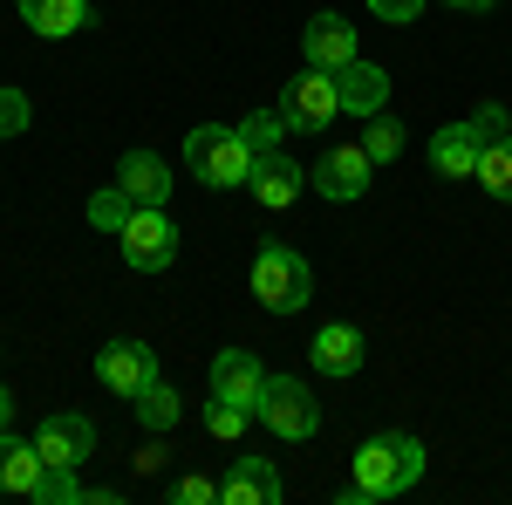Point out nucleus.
Segmentation results:
<instances>
[{
  "instance_id": "nucleus-1",
  "label": "nucleus",
  "mask_w": 512,
  "mask_h": 505,
  "mask_svg": "<svg viewBox=\"0 0 512 505\" xmlns=\"http://www.w3.org/2000/svg\"><path fill=\"white\" fill-rule=\"evenodd\" d=\"M417 478H424V444H417L410 430H376V437L349 458L342 499L349 505H383V499H403Z\"/></svg>"
},
{
  "instance_id": "nucleus-2",
  "label": "nucleus",
  "mask_w": 512,
  "mask_h": 505,
  "mask_svg": "<svg viewBox=\"0 0 512 505\" xmlns=\"http://www.w3.org/2000/svg\"><path fill=\"white\" fill-rule=\"evenodd\" d=\"M253 144L239 137L233 123H198L192 137H185V171H192L198 185H212V192H239L246 178H253Z\"/></svg>"
},
{
  "instance_id": "nucleus-3",
  "label": "nucleus",
  "mask_w": 512,
  "mask_h": 505,
  "mask_svg": "<svg viewBox=\"0 0 512 505\" xmlns=\"http://www.w3.org/2000/svg\"><path fill=\"white\" fill-rule=\"evenodd\" d=\"M253 294H260L267 314H301L315 301V267H308L287 239H267V246L253 253Z\"/></svg>"
},
{
  "instance_id": "nucleus-4",
  "label": "nucleus",
  "mask_w": 512,
  "mask_h": 505,
  "mask_svg": "<svg viewBox=\"0 0 512 505\" xmlns=\"http://www.w3.org/2000/svg\"><path fill=\"white\" fill-rule=\"evenodd\" d=\"M253 417L274 430V437L301 444V437H315V430H321V403H315V389L301 383V376H267V383H260V403H253Z\"/></svg>"
},
{
  "instance_id": "nucleus-5",
  "label": "nucleus",
  "mask_w": 512,
  "mask_h": 505,
  "mask_svg": "<svg viewBox=\"0 0 512 505\" xmlns=\"http://www.w3.org/2000/svg\"><path fill=\"white\" fill-rule=\"evenodd\" d=\"M117 246H123V260H130L137 273H164L171 260H178V226H171L164 205H137V212L123 219Z\"/></svg>"
},
{
  "instance_id": "nucleus-6",
  "label": "nucleus",
  "mask_w": 512,
  "mask_h": 505,
  "mask_svg": "<svg viewBox=\"0 0 512 505\" xmlns=\"http://www.w3.org/2000/svg\"><path fill=\"white\" fill-rule=\"evenodd\" d=\"M96 383L117 389L123 403H130V396H144V389L158 383V349H144V342H130V335L103 342V349H96Z\"/></svg>"
},
{
  "instance_id": "nucleus-7",
  "label": "nucleus",
  "mask_w": 512,
  "mask_h": 505,
  "mask_svg": "<svg viewBox=\"0 0 512 505\" xmlns=\"http://www.w3.org/2000/svg\"><path fill=\"white\" fill-rule=\"evenodd\" d=\"M35 451L48 471H82V458L96 451V424L76 417V410H48L35 424Z\"/></svg>"
},
{
  "instance_id": "nucleus-8",
  "label": "nucleus",
  "mask_w": 512,
  "mask_h": 505,
  "mask_svg": "<svg viewBox=\"0 0 512 505\" xmlns=\"http://www.w3.org/2000/svg\"><path fill=\"white\" fill-rule=\"evenodd\" d=\"M280 117H287V130H328V123L342 117L335 76H328V69H308V76H294L287 89H280Z\"/></svg>"
},
{
  "instance_id": "nucleus-9",
  "label": "nucleus",
  "mask_w": 512,
  "mask_h": 505,
  "mask_svg": "<svg viewBox=\"0 0 512 505\" xmlns=\"http://www.w3.org/2000/svg\"><path fill=\"white\" fill-rule=\"evenodd\" d=\"M478 130H485V144H478V185L499 205H512V117H506V103H485Z\"/></svg>"
},
{
  "instance_id": "nucleus-10",
  "label": "nucleus",
  "mask_w": 512,
  "mask_h": 505,
  "mask_svg": "<svg viewBox=\"0 0 512 505\" xmlns=\"http://www.w3.org/2000/svg\"><path fill=\"white\" fill-rule=\"evenodd\" d=\"M369 178H376V164H369V151H362V137H355V144H335V151H321L315 171H308V185H315L321 198H335V205L362 198V192H369Z\"/></svg>"
},
{
  "instance_id": "nucleus-11",
  "label": "nucleus",
  "mask_w": 512,
  "mask_h": 505,
  "mask_svg": "<svg viewBox=\"0 0 512 505\" xmlns=\"http://www.w3.org/2000/svg\"><path fill=\"white\" fill-rule=\"evenodd\" d=\"M260 383H267V362L253 349H219L212 355V396H226V403H260Z\"/></svg>"
},
{
  "instance_id": "nucleus-12",
  "label": "nucleus",
  "mask_w": 512,
  "mask_h": 505,
  "mask_svg": "<svg viewBox=\"0 0 512 505\" xmlns=\"http://www.w3.org/2000/svg\"><path fill=\"white\" fill-rule=\"evenodd\" d=\"M301 55H308V69H349L355 62V28L342 21V14H315L308 28H301Z\"/></svg>"
},
{
  "instance_id": "nucleus-13",
  "label": "nucleus",
  "mask_w": 512,
  "mask_h": 505,
  "mask_svg": "<svg viewBox=\"0 0 512 505\" xmlns=\"http://www.w3.org/2000/svg\"><path fill=\"white\" fill-rule=\"evenodd\" d=\"M301 185H308V171H294V157H287V151H260V157H253V178H246V192L260 198L267 212H287Z\"/></svg>"
},
{
  "instance_id": "nucleus-14",
  "label": "nucleus",
  "mask_w": 512,
  "mask_h": 505,
  "mask_svg": "<svg viewBox=\"0 0 512 505\" xmlns=\"http://www.w3.org/2000/svg\"><path fill=\"white\" fill-rule=\"evenodd\" d=\"M219 499H226V505H280V465H274V458L239 451V458H233V478L219 485Z\"/></svg>"
},
{
  "instance_id": "nucleus-15",
  "label": "nucleus",
  "mask_w": 512,
  "mask_h": 505,
  "mask_svg": "<svg viewBox=\"0 0 512 505\" xmlns=\"http://www.w3.org/2000/svg\"><path fill=\"white\" fill-rule=\"evenodd\" d=\"M478 144H485V130L472 123H444L431 137V171L437 178H478Z\"/></svg>"
},
{
  "instance_id": "nucleus-16",
  "label": "nucleus",
  "mask_w": 512,
  "mask_h": 505,
  "mask_svg": "<svg viewBox=\"0 0 512 505\" xmlns=\"http://www.w3.org/2000/svg\"><path fill=\"white\" fill-rule=\"evenodd\" d=\"M308 362H315L321 376L349 383L355 369H362V328H349V321H328L315 342H308Z\"/></svg>"
},
{
  "instance_id": "nucleus-17",
  "label": "nucleus",
  "mask_w": 512,
  "mask_h": 505,
  "mask_svg": "<svg viewBox=\"0 0 512 505\" xmlns=\"http://www.w3.org/2000/svg\"><path fill=\"white\" fill-rule=\"evenodd\" d=\"M335 96H342V110H349V117H376V110L390 103V76H383L376 62H362V55H355L349 69H335Z\"/></svg>"
},
{
  "instance_id": "nucleus-18",
  "label": "nucleus",
  "mask_w": 512,
  "mask_h": 505,
  "mask_svg": "<svg viewBox=\"0 0 512 505\" xmlns=\"http://www.w3.org/2000/svg\"><path fill=\"white\" fill-rule=\"evenodd\" d=\"M117 185L137 198V205H164V198H171V164H164L158 151H123L117 157Z\"/></svg>"
},
{
  "instance_id": "nucleus-19",
  "label": "nucleus",
  "mask_w": 512,
  "mask_h": 505,
  "mask_svg": "<svg viewBox=\"0 0 512 505\" xmlns=\"http://www.w3.org/2000/svg\"><path fill=\"white\" fill-rule=\"evenodd\" d=\"M41 478H48V465H41L35 437L21 444V437H7V430H0V492H14V499H35Z\"/></svg>"
},
{
  "instance_id": "nucleus-20",
  "label": "nucleus",
  "mask_w": 512,
  "mask_h": 505,
  "mask_svg": "<svg viewBox=\"0 0 512 505\" xmlns=\"http://www.w3.org/2000/svg\"><path fill=\"white\" fill-rule=\"evenodd\" d=\"M14 7H21V21L41 41H62V35H82L89 28V0H14Z\"/></svg>"
},
{
  "instance_id": "nucleus-21",
  "label": "nucleus",
  "mask_w": 512,
  "mask_h": 505,
  "mask_svg": "<svg viewBox=\"0 0 512 505\" xmlns=\"http://www.w3.org/2000/svg\"><path fill=\"white\" fill-rule=\"evenodd\" d=\"M130 410H137V424H144V430H171L178 417H185V396H178V389H164V376H158L144 396H130Z\"/></svg>"
},
{
  "instance_id": "nucleus-22",
  "label": "nucleus",
  "mask_w": 512,
  "mask_h": 505,
  "mask_svg": "<svg viewBox=\"0 0 512 505\" xmlns=\"http://www.w3.org/2000/svg\"><path fill=\"white\" fill-rule=\"evenodd\" d=\"M362 151H369V164L403 157V123H396L390 110H376V117H369V130H362Z\"/></svg>"
},
{
  "instance_id": "nucleus-23",
  "label": "nucleus",
  "mask_w": 512,
  "mask_h": 505,
  "mask_svg": "<svg viewBox=\"0 0 512 505\" xmlns=\"http://www.w3.org/2000/svg\"><path fill=\"white\" fill-rule=\"evenodd\" d=\"M137 212V198L123 192V185H110V192L89 198V226H103V233H123V219Z\"/></svg>"
},
{
  "instance_id": "nucleus-24",
  "label": "nucleus",
  "mask_w": 512,
  "mask_h": 505,
  "mask_svg": "<svg viewBox=\"0 0 512 505\" xmlns=\"http://www.w3.org/2000/svg\"><path fill=\"white\" fill-rule=\"evenodd\" d=\"M253 424V410H246V403H226V396H212V403H205V430H212V437H219V444H239V430Z\"/></svg>"
},
{
  "instance_id": "nucleus-25",
  "label": "nucleus",
  "mask_w": 512,
  "mask_h": 505,
  "mask_svg": "<svg viewBox=\"0 0 512 505\" xmlns=\"http://www.w3.org/2000/svg\"><path fill=\"white\" fill-rule=\"evenodd\" d=\"M239 137H246L253 151H280V137H287V117H280V110H260V117L239 123Z\"/></svg>"
},
{
  "instance_id": "nucleus-26",
  "label": "nucleus",
  "mask_w": 512,
  "mask_h": 505,
  "mask_svg": "<svg viewBox=\"0 0 512 505\" xmlns=\"http://www.w3.org/2000/svg\"><path fill=\"white\" fill-rule=\"evenodd\" d=\"M164 499H171V505H219V485H212V478H198V471H185V478H171V485H164Z\"/></svg>"
},
{
  "instance_id": "nucleus-27",
  "label": "nucleus",
  "mask_w": 512,
  "mask_h": 505,
  "mask_svg": "<svg viewBox=\"0 0 512 505\" xmlns=\"http://www.w3.org/2000/svg\"><path fill=\"white\" fill-rule=\"evenodd\" d=\"M28 117H35V110H28V96H21V89H0V137H21Z\"/></svg>"
},
{
  "instance_id": "nucleus-28",
  "label": "nucleus",
  "mask_w": 512,
  "mask_h": 505,
  "mask_svg": "<svg viewBox=\"0 0 512 505\" xmlns=\"http://www.w3.org/2000/svg\"><path fill=\"white\" fill-rule=\"evenodd\" d=\"M369 14H376V21H390V28H410V21L424 14V0H369Z\"/></svg>"
},
{
  "instance_id": "nucleus-29",
  "label": "nucleus",
  "mask_w": 512,
  "mask_h": 505,
  "mask_svg": "<svg viewBox=\"0 0 512 505\" xmlns=\"http://www.w3.org/2000/svg\"><path fill=\"white\" fill-rule=\"evenodd\" d=\"M164 458H171V451H164V444H144V451H137V471H158Z\"/></svg>"
},
{
  "instance_id": "nucleus-30",
  "label": "nucleus",
  "mask_w": 512,
  "mask_h": 505,
  "mask_svg": "<svg viewBox=\"0 0 512 505\" xmlns=\"http://www.w3.org/2000/svg\"><path fill=\"white\" fill-rule=\"evenodd\" d=\"M451 7H465V14H492L499 0H451Z\"/></svg>"
},
{
  "instance_id": "nucleus-31",
  "label": "nucleus",
  "mask_w": 512,
  "mask_h": 505,
  "mask_svg": "<svg viewBox=\"0 0 512 505\" xmlns=\"http://www.w3.org/2000/svg\"><path fill=\"white\" fill-rule=\"evenodd\" d=\"M14 424V396H7V389H0V430Z\"/></svg>"
}]
</instances>
